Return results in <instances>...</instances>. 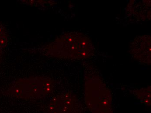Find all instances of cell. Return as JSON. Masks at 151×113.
Instances as JSON below:
<instances>
[{"label":"cell","instance_id":"cell-3","mask_svg":"<svg viewBox=\"0 0 151 113\" xmlns=\"http://www.w3.org/2000/svg\"><path fill=\"white\" fill-rule=\"evenodd\" d=\"M55 81L47 77H36L16 81L8 90L14 97L24 99H37L53 91Z\"/></svg>","mask_w":151,"mask_h":113},{"label":"cell","instance_id":"cell-4","mask_svg":"<svg viewBox=\"0 0 151 113\" xmlns=\"http://www.w3.org/2000/svg\"><path fill=\"white\" fill-rule=\"evenodd\" d=\"M48 113H83V111L78 97L72 93L66 92L51 99Z\"/></svg>","mask_w":151,"mask_h":113},{"label":"cell","instance_id":"cell-2","mask_svg":"<svg viewBox=\"0 0 151 113\" xmlns=\"http://www.w3.org/2000/svg\"><path fill=\"white\" fill-rule=\"evenodd\" d=\"M84 101L91 113L113 112L111 90L94 68H89L85 75Z\"/></svg>","mask_w":151,"mask_h":113},{"label":"cell","instance_id":"cell-1","mask_svg":"<svg viewBox=\"0 0 151 113\" xmlns=\"http://www.w3.org/2000/svg\"><path fill=\"white\" fill-rule=\"evenodd\" d=\"M95 48L89 36L79 32L63 34L43 48L44 55L51 58L70 60L92 58Z\"/></svg>","mask_w":151,"mask_h":113},{"label":"cell","instance_id":"cell-7","mask_svg":"<svg viewBox=\"0 0 151 113\" xmlns=\"http://www.w3.org/2000/svg\"><path fill=\"white\" fill-rule=\"evenodd\" d=\"M8 41V35L5 27L0 24V55L6 47Z\"/></svg>","mask_w":151,"mask_h":113},{"label":"cell","instance_id":"cell-5","mask_svg":"<svg viewBox=\"0 0 151 113\" xmlns=\"http://www.w3.org/2000/svg\"><path fill=\"white\" fill-rule=\"evenodd\" d=\"M151 37L150 35L137 37L129 48L132 57L141 65H151Z\"/></svg>","mask_w":151,"mask_h":113},{"label":"cell","instance_id":"cell-6","mask_svg":"<svg viewBox=\"0 0 151 113\" xmlns=\"http://www.w3.org/2000/svg\"><path fill=\"white\" fill-rule=\"evenodd\" d=\"M134 96L147 106H151V86L142 88L134 92Z\"/></svg>","mask_w":151,"mask_h":113}]
</instances>
